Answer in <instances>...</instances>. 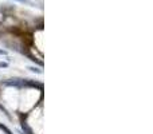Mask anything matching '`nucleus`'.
I'll return each mask as SVG.
<instances>
[{"label":"nucleus","instance_id":"nucleus-2","mask_svg":"<svg viewBox=\"0 0 153 134\" xmlns=\"http://www.w3.org/2000/svg\"><path fill=\"white\" fill-rule=\"evenodd\" d=\"M0 111H1V113L4 114L5 117H7V119H8V121H10V122H13V117H12V114L10 113V110H8V109L5 107V106L3 105L1 102H0Z\"/></svg>","mask_w":153,"mask_h":134},{"label":"nucleus","instance_id":"nucleus-4","mask_svg":"<svg viewBox=\"0 0 153 134\" xmlns=\"http://www.w3.org/2000/svg\"><path fill=\"white\" fill-rule=\"evenodd\" d=\"M10 67V63L5 61H0V70H3V68H8Z\"/></svg>","mask_w":153,"mask_h":134},{"label":"nucleus","instance_id":"nucleus-5","mask_svg":"<svg viewBox=\"0 0 153 134\" xmlns=\"http://www.w3.org/2000/svg\"><path fill=\"white\" fill-rule=\"evenodd\" d=\"M13 1H18V3H23V4H28V5H34L30 0H13Z\"/></svg>","mask_w":153,"mask_h":134},{"label":"nucleus","instance_id":"nucleus-3","mask_svg":"<svg viewBox=\"0 0 153 134\" xmlns=\"http://www.w3.org/2000/svg\"><path fill=\"white\" fill-rule=\"evenodd\" d=\"M0 134H12V133H11L10 130H8L5 126H3V125H0Z\"/></svg>","mask_w":153,"mask_h":134},{"label":"nucleus","instance_id":"nucleus-6","mask_svg":"<svg viewBox=\"0 0 153 134\" xmlns=\"http://www.w3.org/2000/svg\"><path fill=\"white\" fill-rule=\"evenodd\" d=\"M0 55L4 58V56H8V51L5 48H0Z\"/></svg>","mask_w":153,"mask_h":134},{"label":"nucleus","instance_id":"nucleus-1","mask_svg":"<svg viewBox=\"0 0 153 134\" xmlns=\"http://www.w3.org/2000/svg\"><path fill=\"white\" fill-rule=\"evenodd\" d=\"M30 73L35 74V75H42L43 74V67H39V66H35V64H30V66L26 67Z\"/></svg>","mask_w":153,"mask_h":134}]
</instances>
